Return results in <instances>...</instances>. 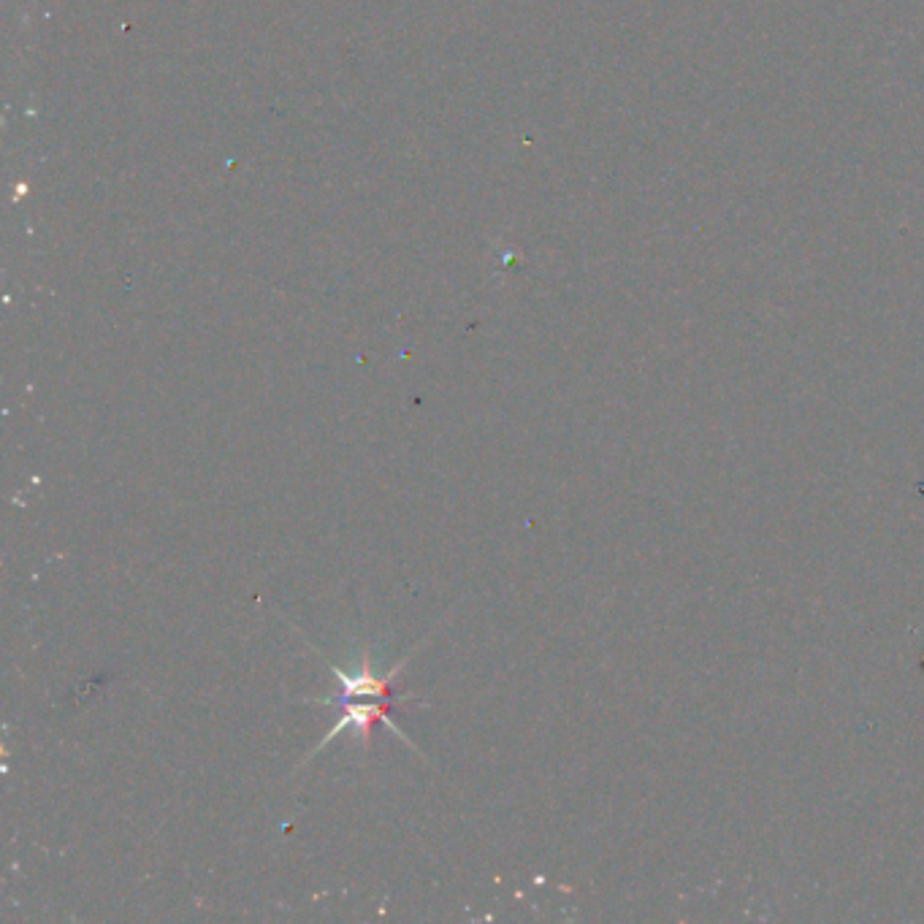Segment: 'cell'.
<instances>
[{"label": "cell", "mask_w": 924, "mask_h": 924, "mask_svg": "<svg viewBox=\"0 0 924 924\" xmlns=\"http://www.w3.org/2000/svg\"><path fill=\"white\" fill-rule=\"evenodd\" d=\"M399 670H402V664L393 672ZM331 672L339 678V697H331L328 702L342 708V719H339V724L323 738V743L334 740L339 732H347V729H350V732H358L361 738L369 740V729H372V724L377 719H383L396 735H402V729L396 727L391 719L393 672L391 675H385V678H377V675L369 670H361L355 672V675H350V672L336 667V664H331ZM323 743H320V746H323Z\"/></svg>", "instance_id": "obj_1"}]
</instances>
